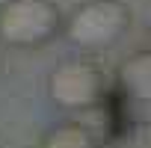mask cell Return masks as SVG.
I'll list each match as a JSON object with an SVG mask.
<instances>
[{"label": "cell", "instance_id": "obj_1", "mask_svg": "<svg viewBox=\"0 0 151 148\" xmlns=\"http://www.w3.org/2000/svg\"><path fill=\"white\" fill-rule=\"evenodd\" d=\"M74 47L86 53L116 47L130 30V9L122 0H86L62 24Z\"/></svg>", "mask_w": 151, "mask_h": 148}, {"label": "cell", "instance_id": "obj_2", "mask_svg": "<svg viewBox=\"0 0 151 148\" xmlns=\"http://www.w3.org/2000/svg\"><path fill=\"white\" fill-rule=\"evenodd\" d=\"M62 15L50 0H6L0 6V42L21 50H36L56 39Z\"/></svg>", "mask_w": 151, "mask_h": 148}, {"label": "cell", "instance_id": "obj_3", "mask_svg": "<svg viewBox=\"0 0 151 148\" xmlns=\"http://www.w3.org/2000/svg\"><path fill=\"white\" fill-rule=\"evenodd\" d=\"M47 95L62 110H92L104 98V74L89 59H62L47 77Z\"/></svg>", "mask_w": 151, "mask_h": 148}, {"label": "cell", "instance_id": "obj_4", "mask_svg": "<svg viewBox=\"0 0 151 148\" xmlns=\"http://www.w3.org/2000/svg\"><path fill=\"white\" fill-rule=\"evenodd\" d=\"M119 86L133 101L151 104V47L133 50L119 62Z\"/></svg>", "mask_w": 151, "mask_h": 148}, {"label": "cell", "instance_id": "obj_5", "mask_svg": "<svg viewBox=\"0 0 151 148\" xmlns=\"http://www.w3.org/2000/svg\"><path fill=\"white\" fill-rule=\"evenodd\" d=\"M42 148H101V142L95 139V133L77 121H65L56 124L45 133Z\"/></svg>", "mask_w": 151, "mask_h": 148}, {"label": "cell", "instance_id": "obj_6", "mask_svg": "<svg viewBox=\"0 0 151 148\" xmlns=\"http://www.w3.org/2000/svg\"><path fill=\"white\" fill-rule=\"evenodd\" d=\"M116 148H151V121H133L122 130Z\"/></svg>", "mask_w": 151, "mask_h": 148}, {"label": "cell", "instance_id": "obj_7", "mask_svg": "<svg viewBox=\"0 0 151 148\" xmlns=\"http://www.w3.org/2000/svg\"><path fill=\"white\" fill-rule=\"evenodd\" d=\"M148 39H151V21H148Z\"/></svg>", "mask_w": 151, "mask_h": 148}]
</instances>
